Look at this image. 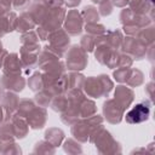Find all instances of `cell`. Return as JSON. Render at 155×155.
<instances>
[{"instance_id": "6da1fadb", "label": "cell", "mask_w": 155, "mask_h": 155, "mask_svg": "<svg viewBox=\"0 0 155 155\" xmlns=\"http://www.w3.org/2000/svg\"><path fill=\"white\" fill-rule=\"evenodd\" d=\"M150 114V108L145 103L136 104L127 114H126V121L130 124H139L148 119Z\"/></svg>"}, {"instance_id": "7a4b0ae2", "label": "cell", "mask_w": 155, "mask_h": 155, "mask_svg": "<svg viewBox=\"0 0 155 155\" xmlns=\"http://www.w3.org/2000/svg\"><path fill=\"white\" fill-rule=\"evenodd\" d=\"M149 1H150V2H151V4H153V2H154V0H149Z\"/></svg>"}]
</instances>
